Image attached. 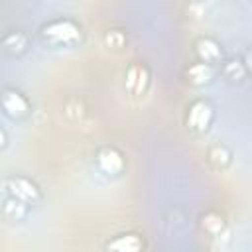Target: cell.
I'll return each instance as SVG.
<instances>
[{
    "label": "cell",
    "instance_id": "obj_1",
    "mask_svg": "<svg viewBox=\"0 0 252 252\" xmlns=\"http://www.w3.org/2000/svg\"><path fill=\"white\" fill-rule=\"evenodd\" d=\"M39 35L53 45H75L81 41L83 30L71 18H55L41 26Z\"/></svg>",
    "mask_w": 252,
    "mask_h": 252
},
{
    "label": "cell",
    "instance_id": "obj_2",
    "mask_svg": "<svg viewBox=\"0 0 252 252\" xmlns=\"http://www.w3.org/2000/svg\"><path fill=\"white\" fill-rule=\"evenodd\" d=\"M4 193L20 199L26 205H37L41 201V189L26 175H8L4 179Z\"/></svg>",
    "mask_w": 252,
    "mask_h": 252
},
{
    "label": "cell",
    "instance_id": "obj_3",
    "mask_svg": "<svg viewBox=\"0 0 252 252\" xmlns=\"http://www.w3.org/2000/svg\"><path fill=\"white\" fill-rule=\"evenodd\" d=\"M215 120V108L209 100L205 98H195L189 106H187V114H185V124L189 130L193 132H207L211 128Z\"/></svg>",
    "mask_w": 252,
    "mask_h": 252
},
{
    "label": "cell",
    "instance_id": "obj_4",
    "mask_svg": "<svg viewBox=\"0 0 252 252\" xmlns=\"http://www.w3.org/2000/svg\"><path fill=\"white\" fill-rule=\"evenodd\" d=\"M150 69L142 61H132L124 73V89L130 96H144L150 87Z\"/></svg>",
    "mask_w": 252,
    "mask_h": 252
},
{
    "label": "cell",
    "instance_id": "obj_5",
    "mask_svg": "<svg viewBox=\"0 0 252 252\" xmlns=\"http://www.w3.org/2000/svg\"><path fill=\"white\" fill-rule=\"evenodd\" d=\"M94 165H96V169L102 175H106V177H118L124 171L126 161H124V156L120 154L118 148H114V146H102L94 154Z\"/></svg>",
    "mask_w": 252,
    "mask_h": 252
},
{
    "label": "cell",
    "instance_id": "obj_6",
    "mask_svg": "<svg viewBox=\"0 0 252 252\" xmlns=\"http://www.w3.org/2000/svg\"><path fill=\"white\" fill-rule=\"evenodd\" d=\"M2 110L4 114H8L10 118H24L30 114L32 104L28 100V96L12 87H6L2 91Z\"/></svg>",
    "mask_w": 252,
    "mask_h": 252
},
{
    "label": "cell",
    "instance_id": "obj_7",
    "mask_svg": "<svg viewBox=\"0 0 252 252\" xmlns=\"http://www.w3.org/2000/svg\"><path fill=\"white\" fill-rule=\"evenodd\" d=\"M195 53H197L199 61L201 63H207V65H215V63H220L222 61V47L211 35L197 37V41H195Z\"/></svg>",
    "mask_w": 252,
    "mask_h": 252
},
{
    "label": "cell",
    "instance_id": "obj_8",
    "mask_svg": "<svg viewBox=\"0 0 252 252\" xmlns=\"http://www.w3.org/2000/svg\"><path fill=\"white\" fill-rule=\"evenodd\" d=\"M144 240L136 232H122L106 242V252H142Z\"/></svg>",
    "mask_w": 252,
    "mask_h": 252
},
{
    "label": "cell",
    "instance_id": "obj_9",
    "mask_svg": "<svg viewBox=\"0 0 252 252\" xmlns=\"http://www.w3.org/2000/svg\"><path fill=\"white\" fill-rule=\"evenodd\" d=\"M207 159L215 169L222 171L232 163V152H230V148L226 144L215 142V144H211L207 148Z\"/></svg>",
    "mask_w": 252,
    "mask_h": 252
},
{
    "label": "cell",
    "instance_id": "obj_10",
    "mask_svg": "<svg viewBox=\"0 0 252 252\" xmlns=\"http://www.w3.org/2000/svg\"><path fill=\"white\" fill-rule=\"evenodd\" d=\"M2 47L10 53V55H22L28 51L30 47V39L24 32L20 30H10L2 35Z\"/></svg>",
    "mask_w": 252,
    "mask_h": 252
},
{
    "label": "cell",
    "instance_id": "obj_11",
    "mask_svg": "<svg viewBox=\"0 0 252 252\" xmlns=\"http://www.w3.org/2000/svg\"><path fill=\"white\" fill-rule=\"evenodd\" d=\"M28 209H30V205H26V203H22L20 199H16V197L4 193V197H2V215H4L8 220H12V222L24 220V219L28 217Z\"/></svg>",
    "mask_w": 252,
    "mask_h": 252
},
{
    "label": "cell",
    "instance_id": "obj_12",
    "mask_svg": "<svg viewBox=\"0 0 252 252\" xmlns=\"http://www.w3.org/2000/svg\"><path fill=\"white\" fill-rule=\"evenodd\" d=\"M185 77H187V81H189L191 85H195V87H203V85L211 83V79H213V67L207 65V63L197 61V63H193V65L187 67Z\"/></svg>",
    "mask_w": 252,
    "mask_h": 252
},
{
    "label": "cell",
    "instance_id": "obj_13",
    "mask_svg": "<svg viewBox=\"0 0 252 252\" xmlns=\"http://www.w3.org/2000/svg\"><path fill=\"white\" fill-rule=\"evenodd\" d=\"M201 226H203V230H205L207 234H211V236H220V234L224 232V228H226V220H224V217H222L220 213H217V211H207V213L201 217Z\"/></svg>",
    "mask_w": 252,
    "mask_h": 252
},
{
    "label": "cell",
    "instance_id": "obj_14",
    "mask_svg": "<svg viewBox=\"0 0 252 252\" xmlns=\"http://www.w3.org/2000/svg\"><path fill=\"white\" fill-rule=\"evenodd\" d=\"M220 71H222V77L226 81H230V83H242L246 79V75H248V69H246L242 59H228V61H224Z\"/></svg>",
    "mask_w": 252,
    "mask_h": 252
},
{
    "label": "cell",
    "instance_id": "obj_15",
    "mask_svg": "<svg viewBox=\"0 0 252 252\" xmlns=\"http://www.w3.org/2000/svg\"><path fill=\"white\" fill-rule=\"evenodd\" d=\"M63 114H65L71 122L81 120V118L85 116V104H83V100H81V98H77V96L67 98V100H65V104H63Z\"/></svg>",
    "mask_w": 252,
    "mask_h": 252
},
{
    "label": "cell",
    "instance_id": "obj_16",
    "mask_svg": "<svg viewBox=\"0 0 252 252\" xmlns=\"http://www.w3.org/2000/svg\"><path fill=\"white\" fill-rule=\"evenodd\" d=\"M102 43L108 49H122L126 45V33L122 30H108L102 35Z\"/></svg>",
    "mask_w": 252,
    "mask_h": 252
},
{
    "label": "cell",
    "instance_id": "obj_17",
    "mask_svg": "<svg viewBox=\"0 0 252 252\" xmlns=\"http://www.w3.org/2000/svg\"><path fill=\"white\" fill-rule=\"evenodd\" d=\"M244 65H246V69H248V73H252V49H248L246 53H244Z\"/></svg>",
    "mask_w": 252,
    "mask_h": 252
},
{
    "label": "cell",
    "instance_id": "obj_18",
    "mask_svg": "<svg viewBox=\"0 0 252 252\" xmlns=\"http://www.w3.org/2000/svg\"><path fill=\"white\" fill-rule=\"evenodd\" d=\"M6 146H8V132L6 128H0V148L6 150Z\"/></svg>",
    "mask_w": 252,
    "mask_h": 252
}]
</instances>
